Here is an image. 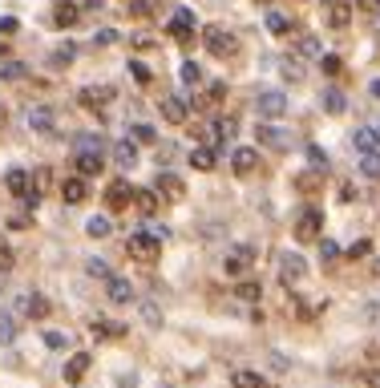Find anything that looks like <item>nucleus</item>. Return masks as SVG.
<instances>
[{
    "instance_id": "55",
    "label": "nucleus",
    "mask_w": 380,
    "mask_h": 388,
    "mask_svg": "<svg viewBox=\"0 0 380 388\" xmlns=\"http://www.w3.org/2000/svg\"><path fill=\"white\" fill-rule=\"evenodd\" d=\"M45 344H49V348H65V336H61V332H49V336H45Z\"/></svg>"
},
{
    "instance_id": "16",
    "label": "nucleus",
    "mask_w": 380,
    "mask_h": 388,
    "mask_svg": "<svg viewBox=\"0 0 380 388\" xmlns=\"http://www.w3.org/2000/svg\"><path fill=\"white\" fill-rule=\"evenodd\" d=\"M102 158H105V154L102 150H73V166H77V174H97V170H102Z\"/></svg>"
},
{
    "instance_id": "39",
    "label": "nucleus",
    "mask_w": 380,
    "mask_h": 388,
    "mask_svg": "<svg viewBox=\"0 0 380 388\" xmlns=\"http://www.w3.org/2000/svg\"><path fill=\"white\" fill-rule=\"evenodd\" d=\"M283 77H287V81H304V65H300V57H283Z\"/></svg>"
},
{
    "instance_id": "13",
    "label": "nucleus",
    "mask_w": 380,
    "mask_h": 388,
    "mask_svg": "<svg viewBox=\"0 0 380 388\" xmlns=\"http://www.w3.org/2000/svg\"><path fill=\"white\" fill-rule=\"evenodd\" d=\"M320 226H324V214L316 211V206H307L304 214H300V223H295V238H320Z\"/></svg>"
},
{
    "instance_id": "49",
    "label": "nucleus",
    "mask_w": 380,
    "mask_h": 388,
    "mask_svg": "<svg viewBox=\"0 0 380 388\" xmlns=\"http://www.w3.org/2000/svg\"><path fill=\"white\" fill-rule=\"evenodd\" d=\"M16 28H21V21H16V16H0V37H13Z\"/></svg>"
},
{
    "instance_id": "51",
    "label": "nucleus",
    "mask_w": 380,
    "mask_h": 388,
    "mask_svg": "<svg viewBox=\"0 0 380 388\" xmlns=\"http://www.w3.org/2000/svg\"><path fill=\"white\" fill-rule=\"evenodd\" d=\"M114 41H117L114 28H102V33H93V45H114Z\"/></svg>"
},
{
    "instance_id": "5",
    "label": "nucleus",
    "mask_w": 380,
    "mask_h": 388,
    "mask_svg": "<svg viewBox=\"0 0 380 388\" xmlns=\"http://www.w3.org/2000/svg\"><path fill=\"white\" fill-rule=\"evenodd\" d=\"M255 138H259V146H267V150H287L292 146V134L287 130H279V125L263 122L259 130H255Z\"/></svg>"
},
{
    "instance_id": "25",
    "label": "nucleus",
    "mask_w": 380,
    "mask_h": 388,
    "mask_svg": "<svg viewBox=\"0 0 380 388\" xmlns=\"http://www.w3.org/2000/svg\"><path fill=\"white\" fill-rule=\"evenodd\" d=\"M215 146H194V150H190V166H194V170H215Z\"/></svg>"
},
{
    "instance_id": "19",
    "label": "nucleus",
    "mask_w": 380,
    "mask_h": 388,
    "mask_svg": "<svg viewBox=\"0 0 380 388\" xmlns=\"http://www.w3.org/2000/svg\"><path fill=\"white\" fill-rule=\"evenodd\" d=\"M231 166H235V174H251L255 166H259V150H251V146H239V150L231 154Z\"/></svg>"
},
{
    "instance_id": "15",
    "label": "nucleus",
    "mask_w": 380,
    "mask_h": 388,
    "mask_svg": "<svg viewBox=\"0 0 380 388\" xmlns=\"http://www.w3.org/2000/svg\"><path fill=\"white\" fill-rule=\"evenodd\" d=\"M89 364H93V356H89V352H77V356H69V360H65V384H69V388L81 384V376L89 372Z\"/></svg>"
},
{
    "instance_id": "26",
    "label": "nucleus",
    "mask_w": 380,
    "mask_h": 388,
    "mask_svg": "<svg viewBox=\"0 0 380 388\" xmlns=\"http://www.w3.org/2000/svg\"><path fill=\"white\" fill-rule=\"evenodd\" d=\"M53 21H57V25H61V28H73L77 21H81V9L65 0V4H57V13H53Z\"/></svg>"
},
{
    "instance_id": "33",
    "label": "nucleus",
    "mask_w": 380,
    "mask_h": 388,
    "mask_svg": "<svg viewBox=\"0 0 380 388\" xmlns=\"http://www.w3.org/2000/svg\"><path fill=\"white\" fill-rule=\"evenodd\" d=\"M73 150H102L105 154V138H102V134H77Z\"/></svg>"
},
{
    "instance_id": "6",
    "label": "nucleus",
    "mask_w": 380,
    "mask_h": 388,
    "mask_svg": "<svg viewBox=\"0 0 380 388\" xmlns=\"http://www.w3.org/2000/svg\"><path fill=\"white\" fill-rule=\"evenodd\" d=\"M114 93H117L114 85H85L81 93H77V101H81L85 110H105V105L114 101Z\"/></svg>"
},
{
    "instance_id": "48",
    "label": "nucleus",
    "mask_w": 380,
    "mask_h": 388,
    "mask_svg": "<svg viewBox=\"0 0 380 388\" xmlns=\"http://www.w3.org/2000/svg\"><path fill=\"white\" fill-rule=\"evenodd\" d=\"M13 247H9V243H4V238H0V271H13Z\"/></svg>"
},
{
    "instance_id": "35",
    "label": "nucleus",
    "mask_w": 380,
    "mask_h": 388,
    "mask_svg": "<svg viewBox=\"0 0 380 388\" xmlns=\"http://www.w3.org/2000/svg\"><path fill=\"white\" fill-rule=\"evenodd\" d=\"M287 28H292V21L283 13H267V33H275V37H287Z\"/></svg>"
},
{
    "instance_id": "57",
    "label": "nucleus",
    "mask_w": 380,
    "mask_h": 388,
    "mask_svg": "<svg viewBox=\"0 0 380 388\" xmlns=\"http://www.w3.org/2000/svg\"><path fill=\"white\" fill-rule=\"evenodd\" d=\"M372 98H380V77H376V81H372Z\"/></svg>"
},
{
    "instance_id": "32",
    "label": "nucleus",
    "mask_w": 380,
    "mask_h": 388,
    "mask_svg": "<svg viewBox=\"0 0 380 388\" xmlns=\"http://www.w3.org/2000/svg\"><path fill=\"white\" fill-rule=\"evenodd\" d=\"M130 138L142 142V146H154V142H158V134H154V125L138 122V125H130Z\"/></svg>"
},
{
    "instance_id": "8",
    "label": "nucleus",
    "mask_w": 380,
    "mask_h": 388,
    "mask_svg": "<svg viewBox=\"0 0 380 388\" xmlns=\"http://www.w3.org/2000/svg\"><path fill=\"white\" fill-rule=\"evenodd\" d=\"M158 110H162V117L170 125H182V122H186V113H190V101L178 98V93H166V98L158 101Z\"/></svg>"
},
{
    "instance_id": "52",
    "label": "nucleus",
    "mask_w": 380,
    "mask_h": 388,
    "mask_svg": "<svg viewBox=\"0 0 380 388\" xmlns=\"http://www.w3.org/2000/svg\"><path fill=\"white\" fill-rule=\"evenodd\" d=\"M368 251H372V243H368V238H360V243H352V251H348V255H352V259H364Z\"/></svg>"
},
{
    "instance_id": "36",
    "label": "nucleus",
    "mask_w": 380,
    "mask_h": 388,
    "mask_svg": "<svg viewBox=\"0 0 380 388\" xmlns=\"http://www.w3.org/2000/svg\"><path fill=\"white\" fill-rule=\"evenodd\" d=\"M295 53H300V57H324V49H320L316 37H300L295 41Z\"/></svg>"
},
{
    "instance_id": "60",
    "label": "nucleus",
    "mask_w": 380,
    "mask_h": 388,
    "mask_svg": "<svg viewBox=\"0 0 380 388\" xmlns=\"http://www.w3.org/2000/svg\"><path fill=\"white\" fill-rule=\"evenodd\" d=\"M372 271H376V276H380V259H376V267H372Z\"/></svg>"
},
{
    "instance_id": "21",
    "label": "nucleus",
    "mask_w": 380,
    "mask_h": 388,
    "mask_svg": "<svg viewBox=\"0 0 380 388\" xmlns=\"http://www.w3.org/2000/svg\"><path fill=\"white\" fill-rule=\"evenodd\" d=\"M130 199H134V190L117 178V182H110V190H105V202L114 206V211H122V206H130Z\"/></svg>"
},
{
    "instance_id": "27",
    "label": "nucleus",
    "mask_w": 380,
    "mask_h": 388,
    "mask_svg": "<svg viewBox=\"0 0 380 388\" xmlns=\"http://www.w3.org/2000/svg\"><path fill=\"white\" fill-rule=\"evenodd\" d=\"M320 105H324L328 113H344L348 110V98H344L340 89H324V93H320Z\"/></svg>"
},
{
    "instance_id": "38",
    "label": "nucleus",
    "mask_w": 380,
    "mask_h": 388,
    "mask_svg": "<svg viewBox=\"0 0 380 388\" xmlns=\"http://www.w3.org/2000/svg\"><path fill=\"white\" fill-rule=\"evenodd\" d=\"M235 295H239V300H247V303H255L259 295H263V288H259V283H251V279H243L239 288H235Z\"/></svg>"
},
{
    "instance_id": "4",
    "label": "nucleus",
    "mask_w": 380,
    "mask_h": 388,
    "mask_svg": "<svg viewBox=\"0 0 380 388\" xmlns=\"http://www.w3.org/2000/svg\"><path fill=\"white\" fill-rule=\"evenodd\" d=\"M255 113H259L263 122H275V117L287 113V98H283L279 89H259V93H255Z\"/></svg>"
},
{
    "instance_id": "43",
    "label": "nucleus",
    "mask_w": 380,
    "mask_h": 388,
    "mask_svg": "<svg viewBox=\"0 0 380 388\" xmlns=\"http://www.w3.org/2000/svg\"><path fill=\"white\" fill-rule=\"evenodd\" d=\"M320 69H324V73H328V77H336V73H340V69H344V61H340V57H336V53H324V57H320Z\"/></svg>"
},
{
    "instance_id": "14",
    "label": "nucleus",
    "mask_w": 380,
    "mask_h": 388,
    "mask_svg": "<svg viewBox=\"0 0 380 388\" xmlns=\"http://www.w3.org/2000/svg\"><path fill=\"white\" fill-rule=\"evenodd\" d=\"M28 130H33V134H53V130H57V113H53L49 105H33V110H28Z\"/></svg>"
},
{
    "instance_id": "24",
    "label": "nucleus",
    "mask_w": 380,
    "mask_h": 388,
    "mask_svg": "<svg viewBox=\"0 0 380 388\" xmlns=\"http://www.w3.org/2000/svg\"><path fill=\"white\" fill-rule=\"evenodd\" d=\"M352 146L360 154H372L380 146V130H368V125H364V130H356V134H352Z\"/></svg>"
},
{
    "instance_id": "10",
    "label": "nucleus",
    "mask_w": 380,
    "mask_h": 388,
    "mask_svg": "<svg viewBox=\"0 0 380 388\" xmlns=\"http://www.w3.org/2000/svg\"><path fill=\"white\" fill-rule=\"evenodd\" d=\"M304 276H307V263L300 259V255H292V251H287V255L279 259V283H287V288H292V283H300Z\"/></svg>"
},
{
    "instance_id": "9",
    "label": "nucleus",
    "mask_w": 380,
    "mask_h": 388,
    "mask_svg": "<svg viewBox=\"0 0 380 388\" xmlns=\"http://www.w3.org/2000/svg\"><path fill=\"white\" fill-rule=\"evenodd\" d=\"M154 190H158L162 199L178 202L182 194H186V182H182L178 174H170V170H158V178H154Z\"/></svg>"
},
{
    "instance_id": "29",
    "label": "nucleus",
    "mask_w": 380,
    "mask_h": 388,
    "mask_svg": "<svg viewBox=\"0 0 380 388\" xmlns=\"http://www.w3.org/2000/svg\"><path fill=\"white\" fill-rule=\"evenodd\" d=\"M223 93H227V85H223V81H211L203 98H194V110H211V105H215V101L223 98Z\"/></svg>"
},
{
    "instance_id": "58",
    "label": "nucleus",
    "mask_w": 380,
    "mask_h": 388,
    "mask_svg": "<svg viewBox=\"0 0 380 388\" xmlns=\"http://www.w3.org/2000/svg\"><path fill=\"white\" fill-rule=\"evenodd\" d=\"M4 49H9V41H0V57H4Z\"/></svg>"
},
{
    "instance_id": "31",
    "label": "nucleus",
    "mask_w": 380,
    "mask_h": 388,
    "mask_svg": "<svg viewBox=\"0 0 380 388\" xmlns=\"http://www.w3.org/2000/svg\"><path fill=\"white\" fill-rule=\"evenodd\" d=\"M16 340V320L9 308H0V344H13Z\"/></svg>"
},
{
    "instance_id": "44",
    "label": "nucleus",
    "mask_w": 380,
    "mask_h": 388,
    "mask_svg": "<svg viewBox=\"0 0 380 388\" xmlns=\"http://www.w3.org/2000/svg\"><path fill=\"white\" fill-rule=\"evenodd\" d=\"M73 57H77V49H73V45H61V49H53V57H49V61H53V65H69Z\"/></svg>"
},
{
    "instance_id": "17",
    "label": "nucleus",
    "mask_w": 380,
    "mask_h": 388,
    "mask_svg": "<svg viewBox=\"0 0 380 388\" xmlns=\"http://www.w3.org/2000/svg\"><path fill=\"white\" fill-rule=\"evenodd\" d=\"M110 154H114V162L122 166V170H130V166H138V142L122 138V142H114V146H110Z\"/></svg>"
},
{
    "instance_id": "30",
    "label": "nucleus",
    "mask_w": 380,
    "mask_h": 388,
    "mask_svg": "<svg viewBox=\"0 0 380 388\" xmlns=\"http://www.w3.org/2000/svg\"><path fill=\"white\" fill-rule=\"evenodd\" d=\"M134 206L142 214H154L158 211V190H134Z\"/></svg>"
},
{
    "instance_id": "23",
    "label": "nucleus",
    "mask_w": 380,
    "mask_h": 388,
    "mask_svg": "<svg viewBox=\"0 0 380 388\" xmlns=\"http://www.w3.org/2000/svg\"><path fill=\"white\" fill-rule=\"evenodd\" d=\"M130 327L126 324H117V320H93V336H102V340H122Z\"/></svg>"
},
{
    "instance_id": "20",
    "label": "nucleus",
    "mask_w": 380,
    "mask_h": 388,
    "mask_svg": "<svg viewBox=\"0 0 380 388\" xmlns=\"http://www.w3.org/2000/svg\"><path fill=\"white\" fill-rule=\"evenodd\" d=\"M105 295H110L114 303H130V300H134V288H130V279L110 276V279H105Z\"/></svg>"
},
{
    "instance_id": "2",
    "label": "nucleus",
    "mask_w": 380,
    "mask_h": 388,
    "mask_svg": "<svg viewBox=\"0 0 380 388\" xmlns=\"http://www.w3.org/2000/svg\"><path fill=\"white\" fill-rule=\"evenodd\" d=\"M126 251H130V259H138V263H154V259L162 255V235H154V231H138V235H130Z\"/></svg>"
},
{
    "instance_id": "56",
    "label": "nucleus",
    "mask_w": 380,
    "mask_h": 388,
    "mask_svg": "<svg viewBox=\"0 0 380 388\" xmlns=\"http://www.w3.org/2000/svg\"><path fill=\"white\" fill-rule=\"evenodd\" d=\"M352 4H360V9H368V13H372V9H380V0H352Z\"/></svg>"
},
{
    "instance_id": "22",
    "label": "nucleus",
    "mask_w": 380,
    "mask_h": 388,
    "mask_svg": "<svg viewBox=\"0 0 380 388\" xmlns=\"http://www.w3.org/2000/svg\"><path fill=\"white\" fill-rule=\"evenodd\" d=\"M4 190H9V194H16V199H25L28 190H33V182H28L25 170H9V174H4Z\"/></svg>"
},
{
    "instance_id": "40",
    "label": "nucleus",
    "mask_w": 380,
    "mask_h": 388,
    "mask_svg": "<svg viewBox=\"0 0 380 388\" xmlns=\"http://www.w3.org/2000/svg\"><path fill=\"white\" fill-rule=\"evenodd\" d=\"M178 77H182V85H199V81H203V69L194 61H182V73Z\"/></svg>"
},
{
    "instance_id": "11",
    "label": "nucleus",
    "mask_w": 380,
    "mask_h": 388,
    "mask_svg": "<svg viewBox=\"0 0 380 388\" xmlns=\"http://www.w3.org/2000/svg\"><path fill=\"white\" fill-rule=\"evenodd\" d=\"M16 308H21V315H28V320H45V315H49V300H45L41 291H25V295L16 300Z\"/></svg>"
},
{
    "instance_id": "53",
    "label": "nucleus",
    "mask_w": 380,
    "mask_h": 388,
    "mask_svg": "<svg viewBox=\"0 0 380 388\" xmlns=\"http://www.w3.org/2000/svg\"><path fill=\"white\" fill-rule=\"evenodd\" d=\"M218 134H223V138H235V117H223V122H218Z\"/></svg>"
},
{
    "instance_id": "28",
    "label": "nucleus",
    "mask_w": 380,
    "mask_h": 388,
    "mask_svg": "<svg viewBox=\"0 0 380 388\" xmlns=\"http://www.w3.org/2000/svg\"><path fill=\"white\" fill-rule=\"evenodd\" d=\"M231 388H267V380L259 372H247V368H239V372L231 376Z\"/></svg>"
},
{
    "instance_id": "62",
    "label": "nucleus",
    "mask_w": 380,
    "mask_h": 388,
    "mask_svg": "<svg viewBox=\"0 0 380 388\" xmlns=\"http://www.w3.org/2000/svg\"><path fill=\"white\" fill-rule=\"evenodd\" d=\"M376 130H380V125H376Z\"/></svg>"
},
{
    "instance_id": "46",
    "label": "nucleus",
    "mask_w": 380,
    "mask_h": 388,
    "mask_svg": "<svg viewBox=\"0 0 380 388\" xmlns=\"http://www.w3.org/2000/svg\"><path fill=\"white\" fill-rule=\"evenodd\" d=\"M130 73H134V81H138V85H150V77H154L142 61H130Z\"/></svg>"
},
{
    "instance_id": "3",
    "label": "nucleus",
    "mask_w": 380,
    "mask_h": 388,
    "mask_svg": "<svg viewBox=\"0 0 380 388\" xmlns=\"http://www.w3.org/2000/svg\"><path fill=\"white\" fill-rule=\"evenodd\" d=\"M255 267V247H247V243H235V247H227V255H223V271H227L231 279L247 276Z\"/></svg>"
},
{
    "instance_id": "41",
    "label": "nucleus",
    "mask_w": 380,
    "mask_h": 388,
    "mask_svg": "<svg viewBox=\"0 0 380 388\" xmlns=\"http://www.w3.org/2000/svg\"><path fill=\"white\" fill-rule=\"evenodd\" d=\"M126 13H130V16H138V21H146V16L154 13V0H130Z\"/></svg>"
},
{
    "instance_id": "59",
    "label": "nucleus",
    "mask_w": 380,
    "mask_h": 388,
    "mask_svg": "<svg viewBox=\"0 0 380 388\" xmlns=\"http://www.w3.org/2000/svg\"><path fill=\"white\" fill-rule=\"evenodd\" d=\"M4 117H9V113H4V105H0V125H4Z\"/></svg>"
},
{
    "instance_id": "12",
    "label": "nucleus",
    "mask_w": 380,
    "mask_h": 388,
    "mask_svg": "<svg viewBox=\"0 0 380 388\" xmlns=\"http://www.w3.org/2000/svg\"><path fill=\"white\" fill-rule=\"evenodd\" d=\"M324 16L332 28H348L352 25V4L348 0H324Z\"/></svg>"
},
{
    "instance_id": "37",
    "label": "nucleus",
    "mask_w": 380,
    "mask_h": 388,
    "mask_svg": "<svg viewBox=\"0 0 380 388\" xmlns=\"http://www.w3.org/2000/svg\"><path fill=\"white\" fill-rule=\"evenodd\" d=\"M360 170H364L368 178H376V182H380V150L364 154V158H360Z\"/></svg>"
},
{
    "instance_id": "54",
    "label": "nucleus",
    "mask_w": 380,
    "mask_h": 388,
    "mask_svg": "<svg viewBox=\"0 0 380 388\" xmlns=\"http://www.w3.org/2000/svg\"><path fill=\"white\" fill-rule=\"evenodd\" d=\"M9 226H13V231H25V226H28V214H13V219H9Z\"/></svg>"
},
{
    "instance_id": "18",
    "label": "nucleus",
    "mask_w": 380,
    "mask_h": 388,
    "mask_svg": "<svg viewBox=\"0 0 380 388\" xmlns=\"http://www.w3.org/2000/svg\"><path fill=\"white\" fill-rule=\"evenodd\" d=\"M61 199H65V202H73V206H77V202H85V199H89L85 174H73V178H65V182H61Z\"/></svg>"
},
{
    "instance_id": "7",
    "label": "nucleus",
    "mask_w": 380,
    "mask_h": 388,
    "mask_svg": "<svg viewBox=\"0 0 380 388\" xmlns=\"http://www.w3.org/2000/svg\"><path fill=\"white\" fill-rule=\"evenodd\" d=\"M166 33H170L174 41H182V45H186V41L194 37V13H190V9H178V13L166 21Z\"/></svg>"
},
{
    "instance_id": "1",
    "label": "nucleus",
    "mask_w": 380,
    "mask_h": 388,
    "mask_svg": "<svg viewBox=\"0 0 380 388\" xmlns=\"http://www.w3.org/2000/svg\"><path fill=\"white\" fill-rule=\"evenodd\" d=\"M203 45H206L211 57H235V53H239V37H235L231 28H223V25L203 28Z\"/></svg>"
},
{
    "instance_id": "42",
    "label": "nucleus",
    "mask_w": 380,
    "mask_h": 388,
    "mask_svg": "<svg viewBox=\"0 0 380 388\" xmlns=\"http://www.w3.org/2000/svg\"><path fill=\"white\" fill-rule=\"evenodd\" d=\"M28 73V65H21V61H9V65H0V77L4 81H21V77Z\"/></svg>"
},
{
    "instance_id": "61",
    "label": "nucleus",
    "mask_w": 380,
    "mask_h": 388,
    "mask_svg": "<svg viewBox=\"0 0 380 388\" xmlns=\"http://www.w3.org/2000/svg\"><path fill=\"white\" fill-rule=\"evenodd\" d=\"M259 4H271V0H259Z\"/></svg>"
},
{
    "instance_id": "47",
    "label": "nucleus",
    "mask_w": 380,
    "mask_h": 388,
    "mask_svg": "<svg viewBox=\"0 0 380 388\" xmlns=\"http://www.w3.org/2000/svg\"><path fill=\"white\" fill-rule=\"evenodd\" d=\"M85 271L89 276H97V279H110V263H105V259H89Z\"/></svg>"
},
{
    "instance_id": "50",
    "label": "nucleus",
    "mask_w": 380,
    "mask_h": 388,
    "mask_svg": "<svg viewBox=\"0 0 380 388\" xmlns=\"http://www.w3.org/2000/svg\"><path fill=\"white\" fill-rule=\"evenodd\" d=\"M336 255H340V247L332 238H320V259H336Z\"/></svg>"
},
{
    "instance_id": "45",
    "label": "nucleus",
    "mask_w": 380,
    "mask_h": 388,
    "mask_svg": "<svg viewBox=\"0 0 380 388\" xmlns=\"http://www.w3.org/2000/svg\"><path fill=\"white\" fill-rule=\"evenodd\" d=\"M307 162L316 166V170H328V154L320 150V146H307Z\"/></svg>"
},
{
    "instance_id": "34",
    "label": "nucleus",
    "mask_w": 380,
    "mask_h": 388,
    "mask_svg": "<svg viewBox=\"0 0 380 388\" xmlns=\"http://www.w3.org/2000/svg\"><path fill=\"white\" fill-rule=\"evenodd\" d=\"M110 231H114V226H110V219H105V214H93V219L85 223V235H93V238H105Z\"/></svg>"
}]
</instances>
